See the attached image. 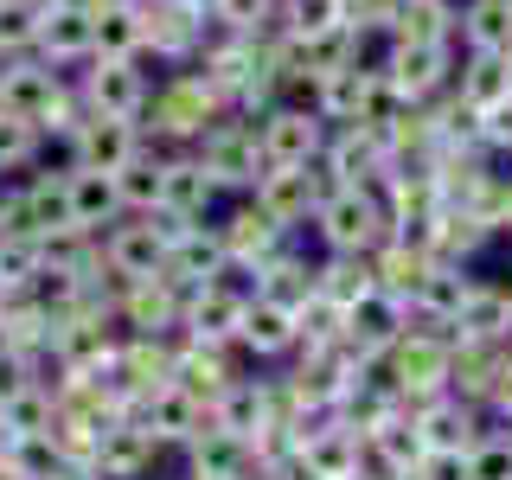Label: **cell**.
Returning <instances> with one entry per match:
<instances>
[{
    "label": "cell",
    "mask_w": 512,
    "mask_h": 480,
    "mask_svg": "<svg viewBox=\"0 0 512 480\" xmlns=\"http://www.w3.org/2000/svg\"><path fill=\"white\" fill-rule=\"evenodd\" d=\"M218 116H231L224 90L199 71V64H186V71H160L154 77V96H148V109H141L135 128H141V141H148V148L173 154V148H199V135Z\"/></svg>",
    "instance_id": "6da1fadb"
},
{
    "label": "cell",
    "mask_w": 512,
    "mask_h": 480,
    "mask_svg": "<svg viewBox=\"0 0 512 480\" xmlns=\"http://www.w3.org/2000/svg\"><path fill=\"white\" fill-rule=\"evenodd\" d=\"M199 167L212 173V186H218V199H250L256 180H263V141H256V122L250 116H218L212 128L199 135Z\"/></svg>",
    "instance_id": "7a4b0ae2"
},
{
    "label": "cell",
    "mask_w": 512,
    "mask_h": 480,
    "mask_svg": "<svg viewBox=\"0 0 512 480\" xmlns=\"http://www.w3.org/2000/svg\"><path fill=\"white\" fill-rule=\"evenodd\" d=\"M308 237H314V250H333V256H372L391 237V218H384L378 192H327Z\"/></svg>",
    "instance_id": "3957f363"
},
{
    "label": "cell",
    "mask_w": 512,
    "mask_h": 480,
    "mask_svg": "<svg viewBox=\"0 0 512 480\" xmlns=\"http://www.w3.org/2000/svg\"><path fill=\"white\" fill-rule=\"evenodd\" d=\"M186 224L160 218V212H128L103 231V263L128 282H148V276H167V250Z\"/></svg>",
    "instance_id": "277c9868"
},
{
    "label": "cell",
    "mask_w": 512,
    "mask_h": 480,
    "mask_svg": "<svg viewBox=\"0 0 512 480\" xmlns=\"http://www.w3.org/2000/svg\"><path fill=\"white\" fill-rule=\"evenodd\" d=\"M148 141H141L135 122H116V116H84L71 128V141H45V160L39 167H90V173H122Z\"/></svg>",
    "instance_id": "5b68a950"
},
{
    "label": "cell",
    "mask_w": 512,
    "mask_h": 480,
    "mask_svg": "<svg viewBox=\"0 0 512 480\" xmlns=\"http://www.w3.org/2000/svg\"><path fill=\"white\" fill-rule=\"evenodd\" d=\"M77 90H84L90 116H116V122H141L154 96V64L148 58H90L77 71Z\"/></svg>",
    "instance_id": "8992f818"
},
{
    "label": "cell",
    "mask_w": 512,
    "mask_h": 480,
    "mask_svg": "<svg viewBox=\"0 0 512 480\" xmlns=\"http://www.w3.org/2000/svg\"><path fill=\"white\" fill-rule=\"evenodd\" d=\"M314 167L327 173L333 192H378L384 173H391V148H384V135H372V128L346 122V128H327V148H320Z\"/></svg>",
    "instance_id": "52a82bcc"
},
{
    "label": "cell",
    "mask_w": 512,
    "mask_h": 480,
    "mask_svg": "<svg viewBox=\"0 0 512 480\" xmlns=\"http://www.w3.org/2000/svg\"><path fill=\"white\" fill-rule=\"evenodd\" d=\"M455 64H461V45H397L391 39V52H384L378 64V77L391 84L404 103H436V96L455 90Z\"/></svg>",
    "instance_id": "ba28073f"
},
{
    "label": "cell",
    "mask_w": 512,
    "mask_h": 480,
    "mask_svg": "<svg viewBox=\"0 0 512 480\" xmlns=\"http://www.w3.org/2000/svg\"><path fill=\"white\" fill-rule=\"evenodd\" d=\"M327 192H333L327 173L308 160V167H263V180H256L250 199L263 205V212L276 218L288 237H308V224H314V212H320V199H327Z\"/></svg>",
    "instance_id": "9c48e42d"
},
{
    "label": "cell",
    "mask_w": 512,
    "mask_h": 480,
    "mask_svg": "<svg viewBox=\"0 0 512 480\" xmlns=\"http://www.w3.org/2000/svg\"><path fill=\"white\" fill-rule=\"evenodd\" d=\"M256 141H263L269 167H308V160H320V148H327V122H320L308 103L282 96L269 116H256Z\"/></svg>",
    "instance_id": "30bf717a"
},
{
    "label": "cell",
    "mask_w": 512,
    "mask_h": 480,
    "mask_svg": "<svg viewBox=\"0 0 512 480\" xmlns=\"http://www.w3.org/2000/svg\"><path fill=\"white\" fill-rule=\"evenodd\" d=\"M205 20H212V13H192L180 0H148V7H141V26H148V64L154 71H186V64H199Z\"/></svg>",
    "instance_id": "8fae6325"
},
{
    "label": "cell",
    "mask_w": 512,
    "mask_h": 480,
    "mask_svg": "<svg viewBox=\"0 0 512 480\" xmlns=\"http://www.w3.org/2000/svg\"><path fill=\"white\" fill-rule=\"evenodd\" d=\"M295 461L308 480H365V436L346 429L340 416H314V423H301Z\"/></svg>",
    "instance_id": "7c38bea8"
},
{
    "label": "cell",
    "mask_w": 512,
    "mask_h": 480,
    "mask_svg": "<svg viewBox=\"0 0 512 480\" xmlns=\"http://www.w3.org/2000/svg\"><path fill=\"white\" fill-rule=\"evenodd\" d=\"M218 205L224 199H218L212 173L199 167V154H192V148H173L167 167H160V218H173V224H212Z\"/></svg>",
    "instance_id": "4fadbf2b"
},
{
    "label": "cell",
    "mask_w": 512,
    "mask_h": 480,
    "mask_svg": "<svg viewBox=\"0 0 512 480\" xmlns=\"http://www.w3.org/2000/svg\"><path fill=\"white\" fill-rule=\"evenodd\" d=\"M212 224H218V244H224V256H231V263H250V269H263L269 256H276V250L288 244V231H282V224L269 218L256 199H224Z\"/></svg>",
    "instance_id": "5bb4252c"
},
{
    "label": "cell",
    "mask_w": 512,
    "mask_h": 480,
    "mask_svg": "<svg viewBox=\"0 0 512 480\" xmlns=\"http://www.w3.org/2000/svg\"><path fill=\"white\" fill-rule=\"evenodd\" d=\"M160 461H167V448H160L148 429L135 423V416H116V423L96 436L90 474H96V480H154Z\"/></svg>",
    "instance_id": "9a60e30c"
},
{
    "label": "cell",
    "mask_w": 512,
    "mask_h": 480,
    "mask_svg": "<svg viewBox=\"0 0 512 480\" xmlns=\"http://www.w3.org/2000/svg\"><path fill=\"white\" fill-rule=\"evenodd\" d=\"M58 90H64V71H52V64H45L39 52H26V58H0V116L39 128V122H45V109L58 103Z\"/></svg>",
    "instance_id": "2e32d148"
},
{
    "label": "cell",
    "mask_w": 512,
    "mask_h": 480,
    "mask_svg": "<svg viewBox=\"0 0 512 480\" xmlns=\"http://www.w3.org/2000/svg\"><path fill=\"white\" fill-rule=\"evenodd\" d=\"M237 346L250 352L256 365H288L301 352V327H295V308H282V301L256 295L244 320H237Z\"/></svg>",
    "instance_id": "e0dca14e"
},
{
    "label": "cell",
    "mask_w": 512,
    "mask_h": 480,
    "mask_svg": "<svg viewBox=\"0 0 512 480\" xmlns=\"http://www.w3.org/2000/svg\"><path fill=\"white\" fill-rule=\"evenodd\" d=\"M180 314H186V288H173L167 276L128 282L122 301H116L122 333H180Z\"/></svg>",
    "instance_id": "ac0fdd59"
},
{
    "label": "cell",
    "mask_w": 512,
    "mask_h": 480,
    "mask_svg": "<svg viewBox=\"0 0 512 480\" xmlns=\"http://www.w3.org/2000/svg\"><path fill=\"white\" fill-rule=\"evenodd\" d=\"M500 372H506V346L455 340V352H448V397H461V404H474V410H493Z\"/></svg>",
    "instance_id": "d6986e66"
},
{
    "label": "cell",
    "mask_w": 512,
    "mask_h": 480,
    "mask_svg": "<svg viewBox=\"0 0 512 480\" xmlns=\"http://www.w3.org/2000/svg\"><path fill=\"white\" fill-rule=\"evenodd\" d=\"M180 468L205 474V480H256V455L244 436H231V429H218L212 416L199 423V436L180 448Z\"/></svg>",
    "instance_id": "ffe728a7"
},
{
    "label": "cell",
    "mask_w": 512,
    "mask_h": 480,
    "mask_svg": "<svg viewBox=\"0 0 512 480\" xmlns=\"http://www.w3.org/2000/svg\"><path fill=\"white\" fill-rule=\"evenodd\" d=\"M52 71L77 77L84 64L96 58V20L90 13H71V7H45V26H39V45H32Z\"/></svg>",
    "instance_id": "44dd1931"
},
{
    "label": "cell",
    "mask_w": 512,
    "mask_h": 480,
    "mask_svg": "<svg viewBox=\"0 0 512 480\" xmlns=\"http://www.w3.org/2000/svg\"><path fill=\"white\" fill-rule=\"evenodd\" d=\"M135 423L148 429V436H154L160 448H167V455H180V448H186L192 436H199L205 410L192 404V397L180 391V384H160V391H148V397L135 404Z\"/></svg>",
    "instance_id": "7402d4cb"
},
{
    "label": "cell",
    "mask_w": 512,
    "mask_h": 480,
    "mask_svg": "<svg viewBox=\"0 0 512 480\" xmlns=\"http://www.w3.org/2000/svg\"><path fill=\"white\" fill-rule=\"evenodd\" d=\"M224 263H231V256L218 244V224H186V231L173 237V250H167V282L186 288V295H199L205 282H218Z\"/></svg>",
    "instance_id": "603a6c76"
},
{
    "label": "cell",
    "mask_w": 512,
    "mask_h": 480,
    "mask_svg": "<svg viewBox=\"0 0 512 480\" xmlns=\"http://www.w3.org/2000/svg\"><path fill=\"white\" fill-rule=\"evenodd\" d=\"M404 327H410V308H404V301H391V295H378V288L346 308V346L359 352V359L397 346V340H404Z\"/></svg>",
    "instance_id": "cb8c5ba5"
},
{
    "label": "cell",
    "mask_w": 512,
    "mask_h": 480,
    "mask_svg": "<svg viewBox=\"0 0 512 480\" xmlns=\"http://www.w3.org/2000/svg\"><path fill=\"white\" fill-rule=\"evenodd\" d=\"M64 192H71V231H90L103 237L122 212V192H116V173H90V167H64Z\"/></svg>",
    "instance_id": "d4e9b609"
},
{
    "label": "cell",
    "mask_w": 512,
    "mask_h": 480,
    "mask_svg": "<svg viewBox=\"0 0 512 480\" xmlns=\"http://www.w3.org/2000/svg\"><path fill=\"white\" fill-rule=\"evenodd\" d=\"M250 301H237V295H224L218 282H205L199 295H186V314H180V333L186 340H199V346H224V340H237V320H244Z\"/></svg>",
    "instance_id": "484cf974"
},
{
    "label": "cell",
    "mask_w": 512,
    "mask_h": 480,
    "mask_svg": "<svg viewBox=\"0 0 512 480\" xmlns=\"http://www.w3.org/2000/svg\"><path fill=\"white\" fill-rule=\"evenodd\" d=\"M314 256L320 250H308V237H288V244L256 269V276H263V295L282 301V308H301V301L314 295Z\"/></svg>",
    "instance_id": "4316f807"
},
{
    "label": "cell",
    "mask_w": 512,
    "mask_h": 480,
    "mask_svg": "<svg viewBox=\"0 0 512 480\" xmlns=\"http://www.w3.org/2000/svg\"><path fill=\"white\" fill-rule=\"evenodd\" d=\"M461 52H512V0H455Z\"/></svg>",
    "instance_id": "83f0119b"
},
{
    "label": "cell",
    "mask_w": 512,
    "mask_h": 480,
    "mask_svg": "<svg viewBox=\"0 0 512 480\" xmlns=\"http://www.w3.org/2000/svg\"><path fill=\"white\" fill-rule=\"evenodd\" d=\"M455 96L474 109H493V103H506L512 96V58L506 52H461L455 64Z\"/></svg>",
    "instance_id": "f1b7e54d"
},
{
    "label": "cell",
    "mask_w": 512,
    "mask_h": 480,
    "mask_svg": "<svg viewBox=\"0 0 512 480\" xmlns=\"http://www.w3.org/2000/svg\"><path fill=\"white\" fill-rule=\"evenodd\" d=\"M429 269H436V256H429V250H410V244H397V237H384V244L372 250V282H378V295L404 301V308H410L416 288H423Z\"/></svg>",
    "instance_id": "f546056e"
},
{
    "label": "cell",
    "mask_w": 512,
    "mask_h": 480,
    "mask_svg": "<svg viewBox=\"0 0 512 480\" xmlns=\"http://www.w3.org/2000/svg\"><path fill=\"white\" fill-rule=\"evenodd\" d=\"M96 20V58H148V26H141L135 0H103Z\"/></svg>",
    "instance_id": "4dcf8cb0"
},
{
    "label": "cell",
    "mask_w": 512,
    "mask_h": 480,
    "mask_svg": "<svg viewBox=\"0 0 512 480\" xmlns=\"http://www.w3.org/2000/svg\"><path fill=\"white\" fill-rule=\"evenodd\" d=\"M372 288H378L372 256H333V250L314 256V295H327L333 308H352V301H365Z\"/></svg>",
    "instance_id": "1f68e13d"
},
{
    "label": "cell",
    "mask_w": 512,
    "mask_h": 480,
    "mask_svg": "<svg viewBox=\"0 0 512 480\" xmlns=\"http://www.w3.org/2000/svg\"><path fill=\"white\" fill-rule=\"evenodd\" d=\"M397 45H455V0H404L391 20Z\"/></svg>",
    "instance_id": "d6a6232c"
},
{
    "label": "cell",
    "mask_w": 512,
    "mask_h": 480,
    "mask_svg": "<svg viewBox=\"0 0 512 480\" xmlns=\"http://www.w3.org/2000/svg\"><path fill=\"white\" fill-rule=\"evenodd\" d=\"M346 26H352L346 0H282L276 7V32H288V39H333Z\"/></svg>",
    "instance_id": "836d02e7"
},
{
    "label": "cell",
    "mask_w": 512,
    "mask_h": 480,
    "mask_svg": "<svg viewBox=\"0 0 512 480\" xmlns=\"http://www.w3.org/2000/svg\"><path fill=\"white\" fill-rule=\"evenodd\" d=\"M205 416H212L218 429H231V436H244V442H256V436L269 429V410H263V391H256V378H237Z\"/></svg>",
    "instance_id": "e575fe53"
},
{
    "label": "cell",
    "mask_w": 512,
    "mask_h": 480,
    "mask_svg": "<svg viewBox=\"0 0 512 480\" xmlns=\"http://www.w3.org/2000/svg\"><path fill=\"white\" fill-rule=\"evenodd\" d=\"M160 167H167V154H160V148H141V154L116 173L122 212H160Z\"/></svg>",
    "instance_id": "d590c367"
},
{
    "label": "cell",
    "mask_w": 512,
    "mask_h": 480,
    "mask_svg": "<svg viewBox=\"0 0 512 480\" xmlns=\"http://www.w3.org/2000/svg\"><path fill=\"white\" fill-rule=\"evenodd\" d=\"M45 0H0V58H26L39 45Z\"/></svg>",
    "instance_id": "8d00e7d4"
},
{
    "label": "cell",
    "mask_w": 512,
    "mask_h": 480,
    "mask_svg": "<svg viewBox=\"0 0 512 480\" xmlns=\"http://www.w3.org/2000/svg\"><path fill=\"white\" fill-rule=\"evenodd\" d=\"M7 468L20 474V480H58L64 468H71V461L58 455V442H52V436H13Z\"/></svg>",
    "instance_id": "74e56055"
},
{
    "label": "cell",
    "mask_w": 512,
    "mask_h": 480,
    "mask_svg": "<svg viewBox=\"0 0 512 480\" xmlns=\"http://www.w3.org/2000/svg\"><path fill=\"white\" fill-rule=\"evenodd\" d=\"M0 416L13 423V436H52V423H58V397H52V391H39V384H26L13 404H0Z\"/></svg>",
    "instance_id": "f35d334b"
},
{
    "label": "cell",
    "mask_w": 512,
    "mask_h": 480,
    "mask_svg": "<svg viewBox=\"0 0 512 480\" xmlns=\"http://www.w3.org/2000/svg\"><path fill=\"white\" fill-rule=\"evenodd\" d=\"M276 7L282 0H212V20L231 26V32H269L276 26Z\"/></svg>",
    "instance_id": "ab89813d"
},
{
    "label": "cell",
    "mask_w": 512,
    "mask_h": 480,
    "mask_svg": "<svg viewBox=\"0 0 512 480\" xmlns=\"http://www.w3.org/2000/svg\"><path fill=\"white\" fill-rule=\"evenodd\" d=\"M468 480H512V442L506 436H480L468 448Z\"/></svg>",
    "instance_id": "60d3db41"
},
{
    "label": "cell",
    "mask_w": 512,
    "mask_h": 480,
    "mask_svg": "<svg viewBox=\"0 0 512 480\" xmlns=\"http://www.w3.org/2000/svg\"><path fill=\"white\" fill-rule=\"evenodd\" d=\"M480 148L493 160H512V96L493 103V109H480Z\"/></svg>",
    "instance_id": "b9f144b4"
},
{
    "label": "cell",
    "mask_w": 512,
    "mask_h": 480,
    "mask_svg": "<svg viewBox=\"0 0 512 480\" xmlns=\"http://www.w3.org/2000/svg\"><path fill=\"white\" fill-rule=\"evenodd\" d=\"M26 384H32V359H20V352L0 346V404H13Z\"/></svg>",
    "instance_id": "7bdbcfd3"
},
{
    "label": "cell",
    "mask_w": 512,
    "mask_h": 480,
    "mask_svg": "<svg viewBox=\"0 0 512 480\" xmlns=\"http://www.w3.org/2000/svg\"><path fill=\"white\" fill-rule=\"evenodd\" d=\"M512 423V340H506V372H500V397H493V429Z\"/></svg>",
    "instance_id": "ee69618b"
},
{
    "label": "cell",
    "mask_w": 512,
    "mask_h": 480,
    "mask_svg": "<svg viewBox=\"0 0 512 480\" xmlns=\"http://www.w3.org/2000/svg\"><path fill=\"white\" fill-rule=\"evenodd\" d=\"M500 231L512 237V167H506V192H500Z\"/></svg>",
    "instance_id": "f6af8a7d"
},
{
    "label": "cell",
    "mask_w": 512,
    "mask_h": 480,
    "mask_svg": "<svg viewBox=\"0 0 512 480\" xmlns=\"http://www.w3.org/2000/svg\"><path fill=\"white\" fill-rule=\"evenodd\" d=\"M45 7H71V13H96L103 0H45Z\"/></svg>",
    "instance_id": "bcb514c9"
},
{
    "label": "cell",
    "mask_w": 512,
    "mask_h": 480,
    "mask_svg": "<svg viewBox=\"0 0 512 480\" xmlns=\"http://www.w3.org/2000/svg\"><path fill=\"white\" fill-rule=\"evenodd\" d=\"M7 448H13V423H7V416H0V455H7Z\"/></svg>",
    "instance_id": "7dc6e473"
},
{
    "label": "cell",
    "mask_w": 512,
    "mask_h": 480,
    "mask_svg": "<svg viewBox=\"0 0 512 480\" xmlns=\"http://www.w3.org/2000/svg\"><path fill=\"white\" fill-rule=\"evenodd\" d=\"M58 480H96V474H90V468H64Z\"/></svg>",
    "instance_id": "c3c4849f"
},
{
    "label": "cell",
    "mask_w": 512,
    "mask_h": 480,
    "mask_svg": "<svg viewBox=\"0 0 512 480\" xmlns=\"http://www.w3.org/2000/svg\"><path fill=\"white\" fill-rule=\"evenodd\" d=\"M167 480H205V474H192V468H173V474H167Z\"/></svg>",
    "instance_id": "681fc988"
},
{
    "label": "cell",
    "mask_w": 512,
    "mask_h": 480,
    "mask_svg": "<svg viewBox=\"0 0 512 480\" xmlns=\"http://www.w3.org/2000/svg\"><path fill=\"white\" fill-rule=\"evenodd\" d=\"M0 480H20V474H13V468H7V455H0Z\"/></svg>",
    "instance_id": "f907efd6"
},
{
    "label": "cell",
    "mask_w": 512,
    "mask_h": 480,
    "mask_svg": "<svg viewBox=\"0 0 512 480\" xmlns=\"http://www.w3.org/2000/svg\"><path fill=\"white\" fill-rule=\"evenodd\" d=\"M506 314H512V276H506Z\"/></svg>",
    "instance_id": "816d5d0a"
},
{
    "label": "cell",
    "mask_w": 512,
    "mask_h": 480,
    "mask_svg": "<svg viewBox=\"0 0 512 480\" xmlns=\"http://www.w3.org/2000/svg\"><path fill=\"white\" fill-rule=\"evenodd\" d=\"M135 7H148V0H135Z\"/></svg>",
    "instance_id": "f5cc1de1"
}]
</instances>
